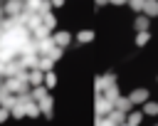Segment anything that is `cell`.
<instances>
[{
  "mask_svg": "<svg viewBox=\"0 0 158 126\" xmlns=\"http://www.w3.org/2000/svg\"><path fill=\"white\" fill-rule=\"evenodd\" d=\"M114 109H116V111H121V114H128V111L133 109V101H131L128 96H121V94H118V96H116V101H114Z\"/></svg>",
  "mask_w": 158,
  "mask_h": 126,
  "instance_id": "cell-1",
  "label": "cell"
},
{
  "mask_svg": "<svg viewBox=\"0 0 158 126\" xmlns=\"http://www.w3.org/2000/svg\"><path fill=\"white\" fill-rule=\"evenodd\" d=\"M141 12L148 15V17H156L158 15V0H143V10Z\"/></svg>",
  "mask_w": 158,
  "mask_h": 126,
  "instance_id": "cell-2",
  "label": "cell"
},
{
  "mask_svg": "<svg viewBox=\"0 0 158 126\" xmlns=\"http://www.w3.org/2000/svg\"><path fill=\"white\" fill-rule=\"evenodd\" d=\"M133 27H136V32L148 30V27H151V17H148V15H138V17H136V22H133Z\"/></svg>",
  "mask_w": 158,
  "mask_h": 126,
  "instance_id": "cell-3",
  "label": "cell"
},
{
  "mask_svg": "<svg viewBox=\"0 0 158 126\" xmlns=\"http://www.w3.org/2000/svg\"><path fill=\"white\" fill-rule=\"evenodd\" d=\"M128 99H131L133 104H143V101L148 99V91H146V89H133V91L128 94Z\"/></svg>",
  "mask_w": 158,
  "mask_h": 126,
  "instance_id": "cell-4",
  "label": "cell"
},
{
  "mask_svg": "<svg viewBox=\"0 0 158 126\" xmlns=\"http://www.w3.org/2000/svg\"><path fill=\"white\" fill-rule=\"evenodd\" d=\"M143 116H158V104L156 101H143Z\"/></svg>",
  "mask_w": 158,
  "mask_h": 126,
  "instance_id": "cell-5",
  "label": "cell"
},
{
  "mask_svg": "<svg viewBox=\"0 0 158 126\" xmlns=\"http://www.w3.org/2000/svg\"><path fill=\"white\" fill-rule=\"evenodd\" d=\"M141 119H143V111H128L126 114V124H141Z\"/></svg>",
  "mask_w": 158,
  "mask_h": 126,
  "instance_id": "cell-6",
  "label": "cell"
},
{
  "mask_svg": "<svg viewBox=\"0 0 158 126\" xmlns=\"http://www.w3.org/2000/svg\"><path fill=\"white\" fill-rule=\"evenodd\" d=\"M52 40H54V44L64 47V44H69V40H72V37H69V32H59V35H54Z\"/></svg>",
  "mask_w": 158,
  "mask_h": 126,
  "instance_id": "cell-7",
  "label": "cell"
},
{
  "mask_svg": "<svg viewBox=\"0 0 158 126\" xmlns=\"http://www.w3.org/2000/svg\"><path fill=\"white\" fill-rule=\"evenodd\" d=\"M148 40H151V32H148V30H143V32H138V35H136V44H138V47H143Z\"/></svg>",
  "mask_w": 158,
  "mask_h": 126,
  "instance_id": "cell-8",
  "label": "cell"
},
{
  "mask_svg": "<svg viewBox=\"0 0 158 126\" xmlns=\"http://www.w3.org/2000/svg\"><path fill=\"white\" fill-rule=\"evenodd\" d=\"M77 40H79V42H91V40H94V32H91V30H84V32L77 35Z\"/></svg>",
  "mask_w": 158,
  "mask_h": 126,
  "instance_id": "cell-9",
  "label": "cell"
},
{
  "mask_svg": "<svg viewBox=\"0 0 158 126\" xmlns=\"http://www.w3.org/2000/svg\"><path fill=\"white\" fill-rule=\"evenodd\" d=\"M128 2V7L133 10V12H141L143 10V0H126Z\"/></svg>",
  "mask_w": 158,
  "mask_h": 126,
  "instance_id": "cell-10",
  "label": "cell"
},
{
  "mask_svg": "<svg viewBox=\"0 0 158 126\" xmlns=\"http://www.w3.org/2000/svg\"><path fill=\"white\" fill-rule=\"evenodd\" d=\"M30 82H32V84H40V82H42V72H40V69H32V74H30Z\"/></svg>",
  "mask_w": 158,
  "mask_h": 126,
  "instance_id": "cell-11",
  "label": "cell"
},
{
  "mask_svg": "<svg viewBox=\"0 0 158 126\" xmlns=\"http://www.w3.org/2000/svg\"><path fill=\"white\" fill-rule=\"evenodd\" d=\"M62 2H64V0H52V5H57V7H59Z\"/></svg>",
  "mask_w": 158,
  "mask_h": 126,
  "instance_id": "cell-12",
  "label": "cell"
}]
</instances>
